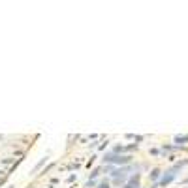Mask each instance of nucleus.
I'll list each match as a JSON object with an SVG mask.
<instances>
[{
    "label": "nucleus",
    "instance_id": "6",
    "mask_svg": "<svg viewBox=\"0 0 188 188\" xmlns=\"http://www.w3.org/2000/svg\"><path fill=\"white\" fill-rule=\"evenodd\" d=\"M8 188H15V186H8Z\"/></svg>",
    "mask_w": 188,
    "mask_h": 188
},
{
    "label": "nucleus",
    "instance_id": "2",
    "mask_svg": "<svg viewBox=\"0 0 188 188\" xmlns=\"http://www.w3.org/2000/svg\"><path fill=\"white\" fill-rule=\"evenodd\" d=\"M138 186H139V175L135 173V175H132V179H130L128 184H124L122 188H138Z\"/></svg>",
    "mask_w": 188,
    "mask_h": 188
},
{
    "label": "nucleus",
    "instance_id": "1",
    "mask_svg": "<svg viewBox=\"0 0 188 188\" xmlns=\"http://www.w3.org/2000/svg\"><path fill=\"white\" fill-rule=\"evenodd\" d=\"M132 156H120V154H115V152H107L104 154V164H130Z\"/></svg>",
    "mask_w": 188,
    "mask_h": 188
},
{
    "label": "nucleus",
    "instance_id": "4",
    "mask_svg": "<svg viewBox=\"0 0 188 188\" xmlns=\"http://www.w3.org/2000/svg\"><path fill=\"white\" fill-rule=\"evenodd\" d=\"M96 188H111V182L107 181V179H102L100 182H98V186Z\"/></svg>",
    "mask_w": 188,
    "mask_h": 188
},
{
    "label": "nucleus",
    "instance_id": "3",
    "mask_svg": "<svg viewBox=\"0 0 188 188\" xmlns=\"http://www.w3.org/2000/svg\"><path fill=\"white\" fill-rule=\"evenodd\" d=\"M100 173H102V167L92 169V173H90V179H89V181H96V177H100Z\"/></svg>",
    "mask_w": 188,
    "mask_h": 188
},
{
    "label": "nucleus",
    "instance_id": "5",
    "mask_svg": "<svg viewBox=\"0 0 188 188\" xmlns=\"http://www.w3.org/2000/svg\"><path fill=\"white\" fill-rule=\"evenodd\" d=\"M45 162H47V156H45V158H42V160H40V162H38V164H36V167H34V171H38V169H40V167H42V166L45 164Z\"/></svg>",
    "mask_w": 188,
    "mask_h": 188
}]
</instances>
